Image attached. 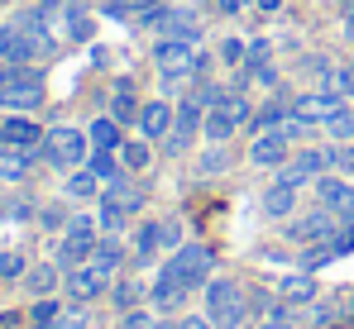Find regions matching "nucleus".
<instances>
[{
    "label": "nucleus",
    "instance_id": "obj_1",
    "mask_svg": "<svg viewBox=\"0 0 354 329\" xmlns=\"http://www.w3.org/2000/svg\"><path fill=\"white\" fill-rule=\"evenodd\" d=\"M0 106L5 110H29L44 106V72L34 62H0Z\"/></svg>",
    "mask_w": 354,
    "mask_h": 329
},
{
    "label": "nucleus",
    "instance_id": "obj_2",
    "mask_svg": "<svg viewBox=\"0 0 354 329\" xmlns=\"http://www.w3.org/2000/svg\"><path fill=\"white\" fill-rule=\"evenodd\" d=\"M244 286L230 281V277H211L206 281V315L216 329H239L244 325Z\"/></svg>",
    "mask_w": 354,
    "mask_h": 329
},
{
    "label": "nucleus",
    "instance_id": "obj_3",
    "mask_svg": "<svg viewBox=\"0 0 354 329\" xmlns=\"http://www.w3.org/2000/svg\"><path fill=\"white\" fill-rule=\"evenodd\" d=\"M96 243H101V224H96L91 215H72L67 224H62L58 268H82V263H91Z\"/></svg>",
    "mask_w": 354,
    "mask_h": 329
},
{
    "label": "nucleus",
    "instance_id": "obj_4",
    "mask_svg": "<svg viewBox=\"0 0 354 329\" xmlns=\"http://www.w3.org/2000/svg\"><path fill=\"white\" fill-rule=\"evenodd\" d=\"M340 224H345V219L335 215L330 206H316V210H306V215H292L283 234H288L292 243H301V248H316V243H330V239H340V234H345Z\"/></svg>",
    "mask_w": 354,
    "mask_h": 329
},
{
    "label": "nucleus",
    "instance_id": "obj_5",
    "mask_svg": "<svg viewBox=\"0 0 354 329\" xmlns=\"http://www.w3.org/2000/svg\"><path fill=\"white\" fill-rule=\"evenodd\" d=\"M254 119V110H249V101H244V91H230L221 106L206 110V124H201V134L211 139V143H230L239 129Z\"/></svg>",
    "mask_w": 354,
    "mask_h": 329
},
{
    "label": "nucleus",
    "instance_id": "obj_6",
    "mask_svg": "<svg viewBox=\"0 0 354 329\" xmlns=\"http://www.w3.org/2000/svg\"><path fill=\"white\" fill-rule=\"evenodd\" d=\"M44 158L53 167H82L91 158V139L82 134V129H72V124H53L48 134H44Z\"/></svg>",
    "mask_w": 354,
    "mask_h": 329
},
{
    "label": "nucleus",
    "instance_id": "obj_7",
    "mask_svg": "<svg viewBox=\"0 0 354 329\" xmlns=\"http://www.w3.org/2000/svg\"><path fill=\"white\" fill-rule=\"evenodd\" d=\"M153 67H158V77H168V81H187V77L201 72V53H196V43H187V39H158V43H153Z\"/></svg>",
    "mask_w": 354,
    "mask_h": 329
},
{
    "label": "nucleus",
    "instance_id": "obj_8",
    "mask_svg": "<svg viewBox=\"0 0 354 329\" xmlns=\"http://www.w3.org/2000/svg\"><path fill=\"white\" fill-rule=\"evenodd\" d=\"M139 19H144L158 39H187V43L201 39V19H196V10H182V5H153V10H144Z\"/></svg>",
    "mask_w": 354,
    "mask_h": 329
},
{
    "label": "nucleus",
    "instance_id": "obj_9",
    "mask_svg": "<svg viewBox=\"0 0 354 329\" xmlns=\"http://www.w3.org/2000/svg\"><path fill=\"white\" fill-rule=\"evenodd\" d=\"M173 277H182L192 291L196 286H206L211 277H216V253L206 248V243H182V248H173V258L163 263Z\"/></svg>",
    "mask_w": 354,
    "mask_h": 329
},
{
    "label": "nucleus",
    "instance_id": "obj_10",
    "mask_svg": "<svg viewBox=\"0 0 354 329\" xmlns=\"http://www.w3.org/2000/svg\"><path fill=\"white\" fill-rule=\"evenodd\" d=\"M53 39H44V34H34L29 24H5L0 29V62H34V57L44 53Z\"/></svg>",
    "mask_w": 354,
    "mask_h": 329
},
{
    "label": "nucleus",
    "instance_id": "obj_11",
    "mask_svg": "<svg viewBox=\"0 0 354 329\" xmlns=\"http://www.w3.org/2000/svg\"><path fill=\"white\" fill-rule=\"evenodd\" d=\"M292 114L301 124H330L335 114H345V96L340 91H330V86H321V91H301L292 101Z\"/></svg>",
    "mask_w": 354,
    "mask_h": 329
},
{
    "label": "nucleus",
    "instance_id": "obj_12",
    "mask_svg": "<svg viewBox=\"0 0 354 329\" xmlns=\"http://www.w3.org/2000/svg\"><path fill=\"white\" fill-rule=\"evenodd\" d=\"M106 286H111V272H101L96 263L67 268V277H62V291H67L72 306H86V301H96V296H106Z\"/></svg>",
    "mask_w": 354,
    "mask_h": 329
},
{
    "label": "nucleus",
    "instance_id": "obj_13",
    "mask_svg": "<svg viewBox=\"0 0 354 329\" xmlns=\"http://www.w3.org/2000/svg\"><path fill=\"white\" fill-rule=\"evenodd\" d=\"M187 296H192V286H187L182 277H173L168 268H158L153 286H149V306H153L158 315H177V310L187 306Z\"/></svg>",
    "mask_w": 354,
    "mask_h": 329
},
{
    "label": "nucleus",
    "instance_id": "obj_14",
    "mask_svg": "<svg viewBox=\"0 0 354 329\" xmlns=\"http://www.w3.org/2000/svg\"><path fill=\"white\" fill-rule=\"evenodd\" d=\"M173 119H177V106L168 101H144L139 106V139H149V143H163L168 134H173Z\"/></svg>",
    "mask_w": 354,
    "mask_h": 329
},
{
    "label": "nucleus",
    "instance_id": "obj_15",
    "mask_svg": "<svg viewBox=\"0 0 354 329\" xmlns=\"http://www.w3.org/2000/svg\"><path fill=\"white\" fill-rule=\"evenodd\" d=\"M288 143H292V139H288L283 129H259V139L249 143V163H254V167H273V172H278V167L288 163Z\"/></svg>",
    "mask_w": 354,
    "mask_h": 329
},
{
    "label": "nucleus",
    "instance_id": "obj_16",
    "mask_svg": "<svg viewBox=\"0 0 354 329\" xmlns=\"http://www.w3.org/2000/svg\"><path fill=\"white\" fill-rule=\"evenodd\" d=\"M29 172H34V148L0 143V181H24Z\"/></svg>",
    "mask_w": 354,
    "mask_h": 329
},
{
    "label": "nucleus",
    "instance_id": "obj_17",
    "mask_svg": "<svg viewBox=\"0 0 354 329\" xmlns=\"http://www.w3.org/2000/svg\"><path fill=\"white\" fill-rule=\"evenodd\" d=\"M0 143H19V148H34V143H44V129L29 119V114H10L5 124H0Z\"/></svg>",
    "mask_w": 354,
    "mask_h": 329
},
{
    "label": "nucleus",
    "instance_id": "obj_18",
    "mask_svg": "<svg viewBox=\"0 0 354 329\" xmlns=\"http://www.w3.org/2000/svg\"><path fill=\"white\" fill-rule=\"evenodd\" d=\"M263 215H268V219H292L297 215V186L273 181V186L263 191Z\"/></svg>",
    "mask_w": 354,
    "mask_h": 329
},
{
    "label": "nucleus",
    "instance_id": "obj_19",
    "mask_svg": "<svg viewBox=\"0 0 354 329\" xmlns=\"http://www.w3.org/2000/svg\"><path fill=\"white\" fill-rule=\"evenodd\" d=\"M62 196L67 201H91V196H101V177L91 167H72V177L62 181Z\"/></svg>",
    "mask_w": 354,
    "mask_h": 329
},
{
    "label": "nucleus",
    "instance_id": "obj_20",
    "mask_svg": "<svg viewBox=\"0 0 354 329\" xmlns=\"http://www.w3.org/2000/svg\"><path fill=\"white\" fill-rule=\"evenodd\" d=\"M91 263H96L101 272H115L120 263H124V243H120V234H106V239L96 243V253H91Z\"/></svg>",
    "mask_w": 354,
    "mask_h": 329
},
{
    "label": "nucleus",
    "instance_id": "obj_21",
    "mask_svg": "<svg viewBox=\"0 0 354 329\" xmlns=\"http://www.w3.org/2000/svg\"><path fill=\"white\" fill-rule=\"evenodd\" d=\"M120 163L129 167V172H144V167L153 163V143H149V139H129V143H120Z\"/></svg>",
    "mask_w": 354,
    "mask_h": 329
},
{
    "label": "nucleus",
    "instance_id": "obj_22",
    "mask_svg": "<svg viewBox=\"0 0 354 329\" xmlns=\"http://www.w3.org/2000/svg\"><path fill=\"white\" fill-rule=\"evenodd\" d=\"M86 139H91V148H120V119H115V114H106V119H91Z\"/></svg>",
    "mask_w": 354,
    "mask_h": 329
},
{
    "label": "nucleus",
    "instance_id": "obj_23",
    "mask_svg": "<svg viewBox=\"0 0 354 329\" xmlns=\"http://www.w3.org/2000/svg\"><path fill=\"white\" fill-rule=\"evenodd\" d=\"M115 153H120V148H96V153L86 158V167H91L101 181H120V167H124V163H120Z\"/></svg>",
    "mask_w": 354,
    "mask_h": 329
},
{
    "label": "nucleus",
    "instance_id": "obj_24",
    "mask_svg": "<svg viewBox=\"0 0 354 329\" xmlns=\"http://www.w3.org/2000/svg\"><path fill=\"white\" fill-rule=\"evenodd\" d=\"M111 110H115L120 124H134V119H139V101H134V86H129V81H120V86H115V101H111Z\"/></svg>",
    "mask_w": 354,
    "mask_h": 329
},
{
    "label": "nucleus",
    "instance_id": "obj_25",
    "mask_svg": "<svg viewBox=\"0 0 354 329\" xmlns=\"http://www.w3.org/2000/svg\"><path fill=\"white\" fill-rule=\"evenodd\" d=\"M96 224H101V234H124V224H129V210H124L120 201H111V196H106V206H101Z\"/></svg>",
    "mask_w": 354,
    "mask_h": 329
},
{
    "label": "nucleus",
    "instance_id": "obj_26",
    "mask_svg": "<svg viewBox=\"0 0 354 329\" xmlns=\"http://www.w3.org/2000/svg\"><path fill=\"white\" fill-rule=\"evenodd\" d=\"M24 286H29L34 296H48V291L58 286V263H44V268H34V272H24Z\"/></svg>",
    "mask_w": 354,
    "mask_h": 329
},
{
    "label": "nucleus",
    "instance_id": "obj_27",
    "mask_svg": "<svg viewBox=\"0 0 354 329\" xmlns=\"http://www.w3.org/2000/svg\"><path fill=\"white\" fill-rule=\"evenodd\" d=\"M278 291H283L288 301H311V296H316V281H311V272H297V277H283Z\"/></svg>",
    "mask_w": 354,
    "mask_h": 329
},
{
    "label": "nucleus",
    "instance_id": "obj_28",
    "mask_svg": "<svg viewBox=\"0 0 354 329\" xmlns=\"http://www.w3.org/2000/svg\"><path fill=\"white\" fill-rule=\"evenodd\" d=\"M62 19H67V34L72 39H91V14L82 5H62Z\"/></svg>",
    "mask_w": 354,
    "mask_h": 329
},
{
    "label": "nucleus",
    "instance_id": "obj_29",
    "mask_svg": "<svg viewBox=\"0 0 354 329\" xmlns=\"http://www.w3.org/2000/svg\"><path fill=\"white\" fill-rule=\"evenodd\" d=\"M288 114H292V106H283V101H268V106L254 114V129H278Z\"/></svg>",
    "mask_w": 354,
    "mask_h": 329
},
{
    "label": "nucleus",
    "instance_id": "obj_30",
    "mask_svg": "<svg viewBox=\"0 0 354 329\" xmlns=\"http://www.w3.org/2000/svg\"><path fill=\"white\" fill-rule=\"evenodd\" d=\"M326 86H330V91H340L345 101H354V57H350V62H340V67L330 72V81H326Z\"/></svg>",
    "mask_w": 354,
    "mask_h": 329
},
{
    "label": "nucleus",
    "instance_id": "obj_31",
    "mask_svg": "<svg viewBox=\"0 0 354 329\" xmlns=\"http://www.w3.org/2000/svg\"><path fill=\"white\" fill-rule=\"evenodd\" d=\"M62 310H67L62 301H53V296H39V301H34V310H29V315H34V329H39V325H53Z\"/></svg>",
    "mask_w": 354,
    "mask_h": 329
},
{
    "label": "nucleus",
    "instance_id": "obj_32",
    "mask_svg": "<svg viewBox=\"0 0 354 329\" xmlns=\"http://www.w3.org/2000/svg\"><path fill=\"white\" fill-rule=\"evenodd\" d=\"M225 167H230V153H225V143H211V153L196 163V172H201V177H216V172H225Z\"/></svg>",
    "mask_w": 354,
    "mask_h": 329
},
{
    "label": "nucleus",
    "instance_id": "obj_33",
    "mask_svg": "<svg viewBox=\"0 0 354 329\" xmlns=\"http://www.w3.org/2000/svg\"><path fill=\"white\" fill-rule=\"evenodd\" d=\"M111 296H115V306H120V310H134V306L144 301V286H139V281H120Z\"/></svg>",
    "mask_w": 354,
    "mask_h": 329
},
{
    "label": "nucleus",
    "instance_id": "obj_34",
    "mask_svg": "<svg viewBox=\"0 0 354 329\" xmlns=\"http://www.w3.org/2000/svg\"><path fill=\"white\" fill-rule=\"evenodd\" d=\"M221 62L244 67V62H249V43H244V39H221Z\"/></svg>",
    "mask_w": 354,
    "mask_h": 329
},
{
    "label": "nucleus",
    "instance_id": "obj_35",
    "mask_svg": "<svg viewBox=\"0 0 354 329\" xmlns=\"http://www.w3.org/2000/svg\"><path fill=\"white\" fill-rule=\"evenodd\" d=\"M0 277H5V281H19V277H24V253H15V248L0 253Z\"/></svg>",
    "mask_w": 354,
    "mask_h": 329
},
{
    "label": "nucleus",
    "instance_id": "obj_36",
    "mask_svg": "<svg viewBox=\"0 0 354 329\" xmlns=\"http://www.w3.org/2000/svg\"><path fill=\"white\" fill-rule=\"evenodd\" d=\"M182 243H187V239H182V224H177V219H163V224H158V248H182Z\"/></svg>",
    "mask_w": 354,
    "mask_h": 329
},
{
    "label": "nucleus",
    "instance_id": "obj_37",
    "mask_svg": "<svg viewBox=\"0 0 354 329\" xmlns=\"http://www.w3.org/2000/svg\"><path fill=\"white\" fill-rule=\"evenodd\" d=\"M39 329H86V310H72V306H67L53 325H39Z\"/></svg>",
    "mask_w": 354,
    "mask_h": 329
},
{
    "label": "nucleus",
    "instance_id": "obj_38",
    "mask_svg": "<svg viewBox=\"0 0 354 329\" xmlns=\"http://www.w3.org/2000/svg\"><path fill=\"white\" fill-rule=\"evenodd\" d=\"M249 77L263 81V86H278V67H273L268 57H263V62H249Z\"/></svg>",
    "mask_w": 354,
    "mask_h": 329
},
{
    "label": "nucleus",
    "instance_id": "obj_39",
    "mask_svg": "<svg viewBox=\"0 0 354 329\" xmlns=\"http://www.w3.org/2000/svg\"><path fill=\"white\" fill-rule=\"evenodd\" d=\"M115 329H153V320H149L144 310H124V315H120V325H115Z\"/></svg>",
    "mask_w": 354,
    "mask_h": 329
},
{
    "label": "nucleus",
    "instance_id": "obj_40",
    "mask_svg": "<svg viewBox=\"0 0 354 329\" xmlns=\"http://www.w3.org/2000/svg\"><path fill=\"white\" fill-rule=\"evenodd\" d=\"M330 158H335V167L354 181V148H330Z\"/></svg>",
    "mask_w": 354,
    "mask_h": 329
},
{
    "label": "nucleus",
    "instance_id": "obj_41",
    "mask_svg": "<svg viewBox=\"0 0 354 329\" xmlns=\"http://www.w3.org/2000/svg\"><path fill=\"white\" fill-rule=\"evenodd\" d=\"M177 329H216V325H211V315H182Z\"/></svg>",
    "mask_w": 354,
    "mask_h": 329
},
{
    "label": "nucleus",
    "instance_id": "obj_42",
    "mask_svg": "<svg viewBox=\"0 0 354 329\" xmlns=\"http://www.w3.org/2000/svg\"><path fill=\"white\" fill-rule=\"evenodd\" d=\"M244 5H254V10H263V14H273V10H283V0H244Z\"/></svg>",
    "mask_w": 354,
    "mask_h": 329
},
{
    "label": "nucleus",
    "instance_id": "obj_43",
    "mask_svg": "<svg viewBox=\"0 0 354 329\" xmlns=\"http://www.w3.org/2000/svg\"><path fill=\"white\" fill-rule=\"evenodd\" d=\"M211 5H216L221 14H235V10H244V0H211Z\"/></svg>",
    "mask_w": 354,
    "mask_h": 329
},
{
    "label": "nucleus",
    "instance_id": "obj_44",
    "mask_svg": "<svg viewBox=\"0 0 354 329\" xmlns=\"http://www.w3.org/2000/svg\"><path fill=\"white\" fill-rule=\"evenodd\" d=\"M44 224H48V229H58V224H67V219H62V210H53V206H48V210H44Z\"/></svg>",
    "mask_w": 354,
    "mask_h": 329
},
{
    "label": "nucleus",
    "instance_id": "obj_45",
    "mask_svg": "<svg viewBox=\"0 0 354 329\" xmlns=\"http://www.w3.org/2000/svg\"><path fill=\"white\" fill-rule=\"evenodd\" d=\"M153 329H177V320H158V325H153Z\"/></svg>",
    "mask_w": 354,
    "mask_h": 329
},
{
    "label": "nucleus",
    "instance_id": "obj_46",
    "mask_svg": "<svg viewBox=\"0 0 354 329\" xmlns=\"http://www.w3.org/2000/svg\"><path fill=\"white\" fill-rule=\"evenodd\" d=\"M263 329H288V325H283V320H268V325H263Z\"/></svg>",
    "mask_w": 354,
    "mask_h": 329
},
{
    "label": "nucleus",
    "instance_id": "obj_47",
    "mask_svg": "<svg viewBox=\"0 0 354 329\" xmlns=\"http://www.w3.org/2000/svg\"><path fill=\"white\" fill-rule=\"evenodd\" d=\"M345 315H350V320H354V291H350V310H345Z\"/></svg>",
    "mask_w": 354,
    "mask_h": 329
},
{
    "label": "nucleus",
    "instance_id": "obj_48",
    "mask_svg": "<svg viewBox=\"0 0 354 329\" xmlns=\"http://www.w3.org/2000/svg\"><path fill=\"white\" fill-rule=\"evenodd\" d=\"M239 329H263V325H239Z\"/></svg>",
    "mask_w": 354,
    "mask_h": 329
},
{
    "label": "nucleus",
    "instance_id": "obj_49",
    "mask_svg": "<svg viewBox=\"0 0 354 329\" xmlns=\"http://www.w3.org/2000/svg\"><path fill=\"white\" fill-rule=\"evenodd\" d=\"M311 329H326V325H311Z\"/></svg>",
    "mask_w": 354,
    "mask_h": 329
},
{
    "label": "nucleus",
    "instance_id": "obj_50",
    "mask_svg": "<svg viewBox=\"0 0 354 329\" xmlns=\"http://www.w3.org/2000/svg\"><path fill=\"white\" fill-rule=\"evenodd\" d=\"M0 5H5V0H0Z\"/></svg>",
    "mask_w": 354,
    "mask_h": 329
}]
</instances>
